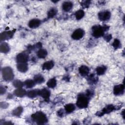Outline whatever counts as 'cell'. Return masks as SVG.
Returning <instances> with one entry per match:
<instances>
[{
  "label": "cell",
  "mask_w": 125,
  "mask_h": 125,
  "mask_svg": "<svg viewBox=\"0 0 125 125\" xmlns=\"http://www.w3.org/2000/svg\"><path fill=\"white\" fill-rule=\"evenodd\" d=\"M89 103V98L84 94H79L76 102L77 106L80 108H84L87 107Z\"/></svg>",
  "instance_id": "1"
},
{
  "label": "cell",
  "mask_w": 125,
  "mask_h": 125,
  "mask_svg": "<svg viewBox=\"0 0 125 125\" xmlns=\"http://www.w3.org/2000/svg\"><path fill=\"white\" fill-rule=\"evenodd\" d=\"M31 117L38 124H44L47 122L46 115L41 111H38L33 114Z\"/></svg>",
  "instance_id": "2"
},
{
  "label": "cell",
  "mask_w": 125,
  "mask_h": 125,
  "mask_svg": "<svg viewBox=\"0 0 125 125\" xmlns=\"http://www.w3.org/2000/svg\"><path fill=\"white\" fill-rule=\"evenodd\" d=\"M2 75L3 79L6 81H11L14 78V73L12 69L7 66L2 69Z\"/></svg>",
  "instance_id": "3"
},
{
  "label": "cell",
  "mask_w": 125,
  "mask_h": 125,
  "mask_svg": "<svg viewBox=\"0 0 125 125\" xmlns=\"http://www.w3.org/2000/svg\"><path fill=\"white\" fill-rule=\"evenodd\" d=\"M92 35L96 38H100L104 35V32L105 31L104 26L100 25H95L92 28Z\"/></svg>",
  "instance_id": "4"
},
{
  "label": "cell",
  "mask_w": 125,
  "mask_h": 125,
  "mask_svg": "<svg viewBox=\"0 0 125 125\" xmlns=\"http://www.w3.org/2000/svg\"><path fill=\"white\" fill-rule=\"evenodd\" d=\"M84 35V31L81 28H79L75 30L71 35V37L73 39L75 40H78L83 37Z\"/></svg>",
  "instance_id": "5"
},
{
  "label": "cell",
  "mask_w": 125,
  "mask_h": 125,
  "mask_svg": "<svg viewBox=\"0 0 125 125\" xmlns=\"http://www.w3.org/2000/svg\"><path fill=\"white\" fill-rule=\"evenodd\" d=\"M28 55L25 53H19L16 57V61L18 63H26L28 60Z\"/></svg>",
  "instance_id": "6"
},
{
  "label": "cell",
  "mask_w": 125,
  "mask_h": 125,
  "mask_svg": "<svg viewBox=\"0 0 125 125\" xmlns=\"http://www.w3.org/2000/svg\"><path fill=\"white\" fill-rule=\"evenodd\" d=\"M111 16L110 12L108 11H104L100 12L98 13V18L102 21H105L108 20Z\"/></svg>",
  "instance_id": "7"
},
{
  "label": "cell",
  "mask_w": 125,
  "mask_h": 125,
  "mask_svg": "<svg viewBox=\"0 0 125 125\" xmlns=\"http://www.w3.org/2000/svg\"><path fill=\"white\" fill-rule=\"evenodd\" d=\"M125 86L124 84H120L115 85L113 88V93L115 95H120L124 93Z\"/></svg>",
  "instance_id": "8"
},
{
  "label": "cell",
  "mask_w": 125,
  "mask_h": 125,
  "mask_svg": "<svg viewBox=\"0 0 125 125\" xmlns=\"http://www.w3.org/2000/svg\"><path fill=\"white\" fill-rule=\"evenodd\" d=\"M46 101H48L50 96V92L47 88H44L39 91V95Z\"/></svg>",
  "instance_id": "9"
},
{
  "label": "cell",
  "mask_w": 125,
  "mask_h": 125,
  "mask_svg": "<svg viewBox=\"0 0 125 125\" xmlns=\"http://www.w3.org/2000/svg\"><path fill=\"white\" fill-rule=\"evenodd\" d=\"M13 34L14 32L11 31L3 32L0 34V40L4 41L10 39L12 37Z\"/></svg>",
  "instance_id": "10"
},
{
  "label": "cell",
  "mask_w": 125,
  "mask_h": 125,
  "mask_svg": "<svg viewBox=\"0 0 125 125\" xmlns=\"http://www.w3.org/2000/svg\"><path fill=\"white\" fill-rule=\"evenodd\" d=\"M41 21L39 19H34L30 20L28 23V26L30 28H35L38 27L41 24Z\"/></svg>",
  "instance_id": "11"
},
{
  "label": "cell",
  "mask_w": 125,
  "mask_h": 125,
  "mask_svg": "<svg viewBox=\"0 0 125 125\" xmlns=\"http://www.w3.org/2000/svg\"><path fill=\"white\" fill-rule=\"evenodd\" d=\"M79 71L80 74L83 76H85L88 75L89 72V68L85 65H82L79 68Z\"/></svg>",
  "instance_id": "12"
},
{
  "label": "cell",
  "mask_w": 125,
  "mask_h": 125,
  "mask_svg": "<svg viewBox=\"0 0 125 125\" xmlns=\"http://www.w3.org/2000/svg\"><path fill=\"white\" fill-rule=\"evenodd\" d=\"M54 65V62L52 61H49L45 62L42 65V69L49 70L51 69Z\"/></svg>",
  "instance_id": "13"
},
{
  "label": "cell",
  "mask_w": 125,
  "mask_h": 125,
  "mask_svg": "<svg viewBox=\"0 0 125 125\" xmlns=\"http://www.w3.org/2000/svg\"><path fill=\"white\" fill-rule=\"evenodd\" d=\"M17 67L18 70L21 72H25L28 70V64L26 63H18Z\"/></svg>",
  "instance_id": "14"
},
{
  "label": "cell",
  "mask_w": 125,
  "mask_h": 125,
  "mask_svg": "<svg viewBox=\"0 0 125 125\" xmlns=\"http://www.w3.org/2000/svg\"><path fill=\"white\" fill-rule=\"evenodd\" d=\"M114 109H115V107L113 105H108L106 106H105L101 112L100 113L101 115H100V116H102L104 114H107V113H110L111 111H112Z\"/></svg>",
  "instance_id": "15"
},
{
  "label": "cell",
  "mask_w": 125,
  "mask_h": 125,
  "mask_svg": "<svg viewBox=\"0 0 125 125\" xmlns=\"http://www.w3.org/2000/svg\"><path fill=\"white\" fill-rule=\"evenodd\" d=\"M14 93L16 96L19 97H22L24 96L27 93L25 89H22L21 88H19L14 91Z\"/></svg>",
  "instance_id": "16"
},
{
  "label": "cell",
  "mask_w": 125,
  "mask_h": 125,
  "mask_svg": "<svg viewBox=\"0 0 125 125\" xmlns=\"http://www.w3.org/2000/svg\"><path fill=\"white\" fill-rule=\"evenodd\" d=\"M73 7V3L71 1H65L62 3V9L65 11L68 12L70 11Z\"/></svg>",
  "instance_id": "17"
},
{
  "label": "cell",
  "mask_w": 125,
  "mask_h": 125,
  "mask_svg": "<svg viewBox=\"0 0 125 125\" xmlns=\"http://www.w3.org/2000/svg\"><path fill=\"white\" fill-rule=\"evenodd\" d=\"M39 89H32L28 91L26 94L29 98H33L39 95Z\"/></svg>",
  "instance_id": "18"
},
{
  "label": "cell",
  "mask_w": 125,
  "mask_h": 125,
  "mask_svg": "<svg viewBox=\"0 0 125 125\" xmlns=\"http://www.w3.org/2000/svg\"><path fill=\"white\" fill-rule=\"evenodd\" d=\"M10 48L9 45L6 42H2L0 45V52L3 53H6L9 52Z\"/></svg>",
  "instance_id": "19"
},
{
  "label": "cell",
  "mask_w": 125,
  "mask_h": 125,
  "mask_svg": "<svg viewBox=\"0 0 125 125\" xmlns=\"http://www.w3.org/2000/svg\"><path fill=\"white\" fill-rule=\"evenodd\" d=\"M98 78L94 74H91L88 77V79H87V81L88 83L90 84L96 83L98 82Z\"/></svg>",
  "instance_id": "20"
},
{
  "label": "cell",
  "mask_w": 125,
  "mask_h": 125,
  "mask_svg": "<svg viewBox=\"0 0 125 125\" xmlns=\"http://www.w3.org/2000/svg\"><path fill=\"white\" fill-rule=\"evenodd\" d=\"M34 81L36 83L41 84L44 82V79L41 74H37L34 76Z\"/></svg>",
  "instance_id": "21"
},
{
  "label": "cell",
  "mask_w": 125,
  "mask_h": 125,
  "mask_svg": "<svg viewBox=\"0 0 125 125\" xmlns=\"http://www.w3.org/2000/svg\"><path fill=\"white\" fill-rule=\"evenodd\" d=\"M37 56L38 58L42 59L46 57V56L47 55V51L44 49H41L39 50L37 53Z\"/></svg>",
  "instance_id": "22"
},
{
  "label": "cell",
  "mask_w": 125,
  "mask_h": 125,
  "mask_svg": "<svg viewBox=\"0 0 125 125\" xmlns=\"http://www.w3.org/2000/svg\"><path fill=\"white\" fill-rule=\"evenodd\" d=\"M64 108L66 112L70 113L74 111V110L75 109V106L73 104H69L65 105Z\"/></svg>",
  "instance_id": "23"
},
{
  "label": "cell",
  "mask_w": 125,
  "mask_h": 125,
  "mask_svg": "<svg viewBox=\"0 0 125 125\" xmlns=\"http://www.w3.org/2000/svg\"><path fill=\"white\" fill-rule=\"evenodd\" d=\"M46 84L48 87L51 88H53L56 86V84H57L56 80L54 78H52L47 82Z\"/></svg>",
  "instance_id": "24"
},
{
  "label": "cell",
  "mask_w": 125,
  "mask_h": 125,
  "mask_svg": "<svg viewBox=\"0 0 125 125\" xmlns=\"http://www.w3.org/2000/svg\"><path fill=\"white\" fill-rule=\"evenodd\" d=\"M106 70V67L105 66L102 65V66H100L96 68V72L97 74L99 75H103L104 74V73L105 72Z\"/></svg>",
  "instance_id": "25"
},
{
  "label": "cell",
  "mask_w": 125,
  "mask_h": 125,
  "mask_svg": "<svg viewBox=\"0 0 125 125\" xmlns=\"http://www.w3.org/2000/svg\"><path fill=\"white\" fill-rule=\"evenodd\" d=\"M35 83H35L34 80H30V79L26 80L24 82V84L26 86V87L28 88H31L33 87V86H34Z\"/></svg>",
  "instance_id": "26"
},
{
  "label": "cell",
  "mask_w": 125,
  "mask_h": 125,
  "mask_svg": "<svg viewBox=\"0 0 125 125\" xmlns=\"http://www.w3.org/2000/svg\"><path fill=\"white\" fill-rule=\"evenodd\" d=\"M23 111V108L21 106H19L18 107H17L16 108H15L12 112V114L13 115H14L15 116H17V117H19L21 113Z\"/></svg>",
  "instance_id": "27"
},
{
  "label": "cell",
  "mask_w": 125,
  "mask_h": 125,
  "mask_svg": "<svg viewBox=\"0 0 125 125\" xmlns=\"http://www.w3.org/2000/svg\"><path fill=\"white\" fill-rule=\"evenodd\" d=\"M57 13V9L56 8H52L49 10L47 13V17L48 18H53Z\"/></svg>",
  "instance_id": "28"
},
{
  "label": "cell",
  "mask_w": 125,
  "mask_h": 125,
  "mask_svg": "<svg viewBox=\"0 0 125 125\" xmlns=\"http://www.w3.org/2000/svg\"><path fill=\"white\" fill-rule=\"evenodd\" d=\"M76 18L78 20H80L81 19H82L84 15V12L83 10H79L75 14Z\"/></svg>",
  "instance_id": "29"
},
{
  "label": "cell",
  "mask_w": 125,
  "mask_h": 125,
  "mask_svg": "<svg viewBox=\"0 0 125 125\" xmlns=\"http://www.w3.org/2000/svg\"><path fill=\"white\" fill-rule=\"evenodd\" d=\"M23 83L19 80H15L13 83V85L14 86V87L17 88H21L23 86Z\"/></svg>",
  "instance_id": "30"
},
{
  "label": "cell",
  "mask_w": 125,
  "mask_h": 125,
  "mask_svg": "<svg viewBox=\"0 0 125 125\" xmlns=\"http://www.w3.org/2000/svg\"><path fill=\"white\" fill-rule=\"evenodd\" d=\"M120 45H121V43H120V41L117 39H115L112 43V46H113V47L115 49H117L120 47Z\"/></svg>",
  "instance_id": "31"
},
{
  "label": "cell",
  "mask_w": 125,
  "mask_h": 125,
  "mask_svg": "<svg viewBox=\"0 0 125 125\" xmlns=\"http://www.w3.org/2000/svg\"><path fill=\"white\" fill-rule=\"evenodd\" d=\"M90 3V1L87 0V1H84L82 2V5L84 8H87L89 7Z\"/></svg>",
  "instance_id": "32"
},
{
  "label": "cell",
  "mask_w": 125,
  "mask_h": 125,
  "mask_svg": "<svg viewBox=\"0 0 125 125\" xmlns=\"http://www.w3.org/2000/svg\"><path fill=\"white\" fill-rule=\"evenodd\" d=\"M94 93H93V91L91 90H87L86 92V94H85V95L88 98H89L90 97H92Z\"/></svg>",
  "instance_id": "33"
},
{
  "label": "cell",
  "mask_w": 125,
  "mask_h": 125,
  "mask_svg": "<svg viewBox=\"0 0 125 125\" xmlns=\"http://www.w3.org/2000/svg\"><path fill=\"white\" fill-rule=\"evenodd\" d=\"M57 113H58V116H59L60 117H63V115H64V111H63V109H60L58 111Z\"/></svg>",
  "instance_id": "34"
},
{
  "label": "cell",
  "mask_w": 125,
  "mask_h": 125,
  "mask_svg": "<svg viewBox=\"0 0 125 125\" xmlns=\"http://www.w3.org/2000/svg\"><path fill=\"white\" fill-rule=\"evenodd\" d=\"M112 38V36L110 34H107V35H106L104 37V39L106 41H109Z\"/></svg>",
  "instance_id": "35"
},
{
  "label": "cell",
  "mask_w": 125,
  "mask_h": 125,
  "mask_svg": "<svg viewBox=\"0 0 125 125\" xmlns=\"http://www.w3.org/2000/svg\"><path fill=\"white\" fill-rule=\"evenodd\" d=\"M0 94L2 95L4 93H5V92H6V89L4 87H3L2 86H1L0 88Z\"/></svg>",
  "instance_id": "36"
}]
</instances>
